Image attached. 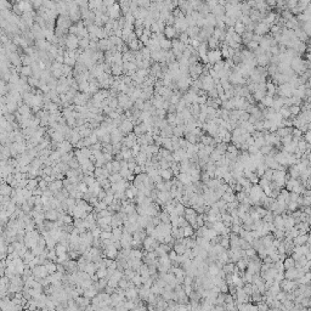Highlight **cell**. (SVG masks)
Listing matches in <instances>:
<instances>
[{"label": "cell", "mask_w": 311, "mask_h": 311, "mask_svg": "<svg viewBox=\"0 0 311 311\" xmlns=\"http://www.w3.org/2000/svg\"><path fill=\"white\" fill-rule=\"evenodd\" d=\"M207 57H208V63L210 66H214L216 62H219V61H221V60H223L220 50H208Z\"/></svg>", "instance_id": "6da1fadb"}, {"label": "cell", "mask_w": 311, "mask_h": 311, "mask_svg": "<svg viewBox=\"0 0 311 311\" xmlns=\"http://www.w3.org/2000/svg\"><path fill=\"white\" fill-rule=\"evenodd\" d=\"M253 33L256 34V35H261V37H264V35H266V34L270 33V27H269L266 23H264V22L256 23Z\"/></svg>", "instance_id": "7a4b0ae2"}, {"label": "cell", "mask_w": 311, "mask_h": 311, "mask_svg": "<svg viewBox=\"0 0 311 311\" xmlns=\"http://www.w3.org/2000/svg\"><path fill=\"white\" fill-rule=\"evenodd\" d=\"M207 45H208V49H210V50H219L220 46H221V43H220L218 39H215L214 37H210L207 39Z\"/></svg>", "instance_id": "3957f363"}, {"label": "cell", "mask_w": 311, "mask_h": 311, "mask_svg": "<svg viewBox=\"0 0 311 311\" xmlns=\"http://www.w3.org/2000/svg\"><path fill=\"white\" fill-rule=\"evenodd\" d=\"M310 239L309 235L305 233V235H298L295 238H293V244L294 246H304L307 241Z\"/></svg>", "instance_id": "277c9868"}, {"label": "cell", "mask_w": 311, "mask_h": 311, "mask_svg": "<svg viewBox=\"0 0 311 311\" xmlns=\"http://www.w3.org/2000/svg\"><path fill=\"white\" fill-rule=\"evenodd\" d=\"M133 129H134V125H133V123L130 122L129 119L123 120V122L120 123V130H122L123 133L129 134V133H131V131H133Z\"/></svg>", "instance_id": "5b68a950"}, {"label": "cell", "mask_w": 311, "mask_h": 311, "mask_svg": "<svg viewBox=\"0 0 311 311\" xmlns=\"http://www.w3.org/2000/svg\"><path fill=\"white\" fill-rule=\"evenodd\" d=\"M298 272H299V270H298V269L292 267V269L287 270V271H286L283 275H284V278H286V279L293 281V279H297V278H298Z\"/></svg>", "instance_id": "8992f818"}, {"label": "cell", "mask_w": 311, "mask_h": 311, "mask_svg": "<svg viewBox=\"0 0 311 311\" xmlns=\"http://www.w3.org/2000/svg\"><path fill=\"white\" fill-rule=\"evenodd\" d=\"M158 173H159V176L162 177L163 181H169V180L173 179V173L170 169H167V170H160L158 169Z\"/></svg>", "instance_id": "52a82bcc"}, {"label": "cell", "mask_w": 311, "mask_h": 311, "mask_svg": "<svg viewBox=\"0 0 311 311\" xmlns=\"http://www.w3.org/2000/svg\"><path fill=\"white\" fill-rule=\"evenodd\" d=\"M176 180L181 182L184 186H185V185H188V184H191V176H190L188 174H186V173H180V174L176 176Z\"/></svg>", "instance_id": "ba28073f"}, {"label": "cell", "mask_w": 311, "mask_h": 311, "mask_svg": "<svg viewBox=\"0 0 311 311\" xmlns=\"http://www.w3.org/2000/svg\"><path fill=\"white\" fill-rule=\"evenodd\" d=\"M208 45H207V42L204 43H200L199 46L197 47V54H198V57H203V56H207V52H208Z\"/></svg>", "instance_id": "9c48e42d"}, {"label": "cell", "mask_w": 311, "mask_h": 311, "mask_svg": "<svg viewBox=\"0 0 311 311\" xmlns=\"http://www.w3.org/2000/svg\"><path fill=\"white\" fill-rule=\"evenodd\" d=\"M159 46H160V50H164V51H169V50H172V40H168V39H160L159 40Z\"/></svg>", "instance_id": "30bf717a"}, {"label": "cell", "mask_w": 311, "mask_h": 311, "mask_svg": "<svg viewBox=\"0 0 311 311\" xmlns=\"http://www.w3.org/2000/svg\"><path fill=\"white\" fill-rule=\"evenodd\" d=\"M199 142L203 144L204 146H213V137L209 136V135H203V136H200Z\"/></svg>", "instance_id": "8fae6325"}, {"label": "cell", "mask_w": 311, "mask_h": 311, "mask_svg": "<svg viewBox=\"0 0 311 311\" xmlns=\"http://www.w3.org/2000/svg\"><path fill=\"white\" fill-rule=\"evenodd\" d=\"M219 271H220V269H219L215 264H210L209 267H208V276H210V277H215V276H218Z\"/></svg>", "instance_id": "7c38bea8"}, {"label": "cell", "mask_w": 311, "mask_h": 311, "mask_svg": "<svg viewBox=\"0 0 311 311\" xmlns=\"http://www.w3.org/2000/svg\"><path fill=\"white\" fill-rule=\"evenodd\" d=\"M233 28H235V33L238 34V35H242V34L246 32V26H243L239 21H237V22L235 23Z\"/></svg>", "instance_id": "4fadbf2b"}, {"label": "cell", "mask_w": 311, "mask_h": 311, "mask_svg": "<svg viewBox=\"0 0 311 311\" xmlns=\"http://www.w3.org/2000/svg\"><path fill=\"white\" fill-rule=\"evenodd\" d=\"M260 103H261L265 108H270V107H272V103H274V97L271 96H265L261 101H260Z\"/></svg>", "instance_id": "5bb4252c"}, {"label": "cell", "mask_w": 311, "mask_h": 311, "mask_svg": "<svg viewBox=\"0 0 311 311\" xmlns=\"http://www.w3.org/2000/svg\"><path fill=\"white\" fill-rule=\"evenodd\" d=\"M294 265H295V261L294 260L290 258V256H287L284 260H283V267H284V270H289V269H292V267H294Z\"/></svg>", "instance_id": "9a60e30c"}, {"label": "cell", "mask_w": 311, "mask_h": 311, "mask_svg": "<svg viewBox=\"0 0 311 311\" xmlns=\"http://www.w3.org/2000/svg\"><path fill=\"white\" fill-rule=\"evenodd\" d=\"M247 264H248L247 258L239 259V260H237V265H236V267L239 270V271H244V270L247 269Z\"/></svg>", "instance_id": "2e32d148"}, {"label": "cell", "mask_w": 311, "mask_h": 311, "mask_svg": "<svg viewBox=\"0 0 311 311\" xmlns=\"http://www.w3.org/2000/svg\"><path fill=\"white\" fill-rule=\"evenodd\" d=\"M300 29L309 37L311 34V22H304L302 23V26H300Z\"/></svg>", "instance_id": "e0dca14e"}, {"label": "cell", "mask_w": 311, "mask_h": 311, "mask_svg": "<svg viewBox=\"0 0 311 311\" xmlns=\"http://www.w3.org/2000/svg\"><path fill=\"white\" fill-rule=\"evenodd\" d=\"M265 96H266V91H261V90H256V91L253 94L254 100H255V101H258V102L261 101V100H263Z\"/></svg>", "instance_id": "ac0fdd59"}, {"label": "cell", "mask_w": 311, "mask_h": 311, "mask_svg": "<svg viewBox=\"0 0 311 311\" xmlns=\"http://www.w3.org/2000/svg\"><path fill=\"white\" fill-rule=\"evenodd\" d=\"M182 232H184V238H188V237H192L195 235V231H193V228L191 226H186L182 228Z\"/></svg>", "instance_id": "d6986e66"}, {"label": "cell", "mask_w": 311, "mask_h": 311, "mask_svg": "<svg viewBox=\"0 0 311 311\" xmlns=\"http://www.w3.org/2000/svg\"><path fill=\"white\" fill-rule=\"evenodd\" d=\"M274 149V146H270V145H264L263 147H260L259 148V152L261 153L263 156H267L270 152H271Z\"/></svg>", "instance_id": "ffe728a7"}, {"label": "cell", "mask_w": 311, "mask_h": 311, "mask_svg": "<svg viewBox=\"0 0 311 311\" xmlns=\"http://www.w3.org/2000/svg\"><path fill=\"white\" fill-rule=\"evenodd\" d=\"M278 113H279L281 116H282L283 119H289V118H290V112H289V108H288V107H284V106H283V107L278 111Z\"/></svg>", "instance_id": "44dd1931"}, {"label": "cell", "mask_w": 311, "mask_h": 311, "mask_svg": "<svg viewBox=\"0 0 311 311\" xmlns=\"http://www.w3.org/2000/svg\"><path fill=\"white\" fill-rule=\"evenodd\" d=\"M221 199L224 200V202H226V203H232V202H235V200H236V196H235V195L224 193V195L221 196Z\"/></svg>", "instance_id": "7402d4cb"}, {"label": "cell", "mask_w": 311, "mask_h": 311, "mask_svg": "<svg viewBox=\"0 0 311 311\" xmlns=\"http://www.w3.org/2000/svg\"><path fill=\"white\" fill-rule=\"evenodd\" d=\"M289 112H290V116L297 117V116L300 114L302 109H300V106H290V107H289Z\"/></svg>", "instance_id": "603a6c76"}, {"label": "cell", "mask_w": 311, "mask_h": 311, "mask_svg": "<svg viewBox=\"0 0 311 311\" xmlns=\"http://www.w3.org/2000/svg\"><path fill=\"white\" fill-rule=\"evenodd\" d=\"M236 22H237V18L226 17V16H225V18H224V23H225V26H226V27H233Z\"/></svg>", "instance_id": "cb8c5ba5"}, {"label": "cell", "mask_w": 311, "mask_h": 311, "mask_svg": "<svg viewBox=\"0 0 311 311\" xmlns=\"http://www.w3.org/2000/svg\"><path fill=\"white\" fill-rule=\"evenodd\" d=\"M188 39H190V38H188V35L186 34V32H185V33H180V34H179V38H177L179 42H180V43H182V44H185V45L188 44Z\"/></svg>", "instance_id": "d4e9b609"}, {"label": "cell", "mask_w": 311, "mask_h": 311, "mask_svg": "<svg viewBox=\"0 0 311 311\" xmlns=\"http://www.w3.org/2000/svg\"><path fill=\"white\" fill-rule=\"evenodd\" d=\"M263 122H264V120H263ZM263 122H261V120H256V122L253 124V125H254V130H255V131L261 133L263 130H265V129H264V125H263Z\"/></svg>", "instance_id": "484cf974"}, {"label": "cell", "mask_w": 311, "mask_h": 311, "mask_svg": "<svg viewBox=\"0 0 311 311\" xmlns=\"http://www.w3.org/2000/svg\"><path fill=\"white\" fill-rule=\"evenodd\" d=\"M246 46L248 47V50H249L250 52H253V51H255V50L259 47V44H258V43H255V42H253V40H252V42H249V43H248Z\"/></svg>", "instance_id": "4316f807"}, {"label": "cell", "mask_w": 311, "mask_h": 311, "mask_svg": "<svg viewBox=\"0 0 311 311\" xmlns=\"http://www.w3.org/2000/svg\"><path fill=\"white\" fill-rule=\"evenodd\" d=\"M281 145H283V146H286V145H288V144H290L292 142V135H288V136H284V137H281ZM282 146V147H283Z\"/></svg>", "instance_id": "83f0119b"}, {"label": "cell", "mask_w": 311, "mask_h": 311, "mask_svg": "<svg viewBox=\"0 0 311 311\" xmlns=\"http://www.w3.org/2000/svg\"><path fill=\"white\" fill-rule=\"evenodd\" d=\"M254 145H255L258 148L263 147V146L265 145V140H264V137H263V136H260V137L255 139V140H254Z\"/></svg>", "instance_id": "f1b7e54d"}, {"label": "cell", "mask_w": 311, "mask_h": 311, "mask_svg": "<svg viewBox=\"0 0 311 311\" xmlns=\"http://www.w3.org/2000/svg\"><path fill=\"white\" fill-rule=\"evenodd\" d=\"M45 218L49 220H55V219H57V212H55V210H49L45 215Z\"/></svg>", "instance_id": "f546056e"}, {"label": "cell", "mask_w": 311, "mask_h": 311, "mask_svg": "<svg viewBox=\"0 0 311 311\" xmlns=\"http://www.w3.org/2000/svg\"><path fill=\"white\" fill-rule=\"evenodd\" d=\"M226 152L227 153H236V152H238V149L236 148V146L233 145V144H227V148H226Z\"/></svg>", "instance_id": "4dcf8cb0"}, {"label": "cell", "mask_w": 311, "mask_h": 311, "mask_svg": "<svg viewBox=\"0 0 311 311\" xmlns=\"http://www.w3.org/2000/svg\"><path fill=\"white\" fill-rule=\"evenodd\" d=\"M297 0H289V1H286V7H287V10H292V9H294L295 6H297Z\"/></svg>", "instance_id": "1f68e13d"}, {"label": "cell", "mask_w": 311, "mask_h": 311, "mask_svg": "<svg viewBox=\"0 0 311 311\" xmlns=\"http://www.w3.org/2000/svg\"><path fill=\"white\" fill-rule=\"evenodd\" d=\"M244 252H246V258H252V256L256 255V250L253 248H249V249L244 250Z\"/></svg>", "instance_id": "d6a6232c"}, {"label": "cell", "mask_w": 311, "mask_h": 311, "mask_svg": "<svg viewBox=\"0 0 311 311\" xmlns=\"http://www.w3.org/2000/svg\"><path fill=\"white\" fill-rule=\"evenodd\" d=\"M231 39L233 40L235 43H237V44H239V45H242V38H241V35H238V34L233 33V34L231 35Z\"/></svg>", "instance_id": "836d02e7"}, {"label": "cell", "mask_w": 311, "mask_h": 311, "mask_svg": "<svg viewBox=\"0 0 311 311\" xmlns=\"http://www.w3.org/2000/svg\"><path fill=\"white\" fill-rule=\"evenodd\" d=\"M207 98H208L207 95H205V96H197V101H196V103H198V105H204V103L207 102Z\"/></svg>", "instance_id": "e575fe53"}, {"label": "cell", "mask_w": 311, "mask_h": 311, "mask_svg": "<svg viewBox=\"0 0 311 311\" xmlns=\"http://www.w3.org/2000/svg\"><path fill=\"white\" fill-rule=\"evenodd\" d=\"M231 136H232V134L227 131V133L225 134V136L223 137V142H224V144H230V142H231Z\"/></svg>", "instance_id": "d590c367"}, {"label": "cell", "mask_w": 311, "mask_h": 311, "mask_svg": "<svg viewBox=\"0 0 311 311\" xmlns=\"http://www.w3.org/2000/svg\"><path fill=\"white\" fill-rule=\"evenodd\" d=\"M263 125H264V129H265V130H267V131H269V129L274 125V123L271 122V120H266V119H265L264 122H263Z\"/></svg>", "instance_id": "8d00e7d4"}, {"label": "cell", "mask_w": 311, "mask_h": 311, "mask_svg": "<svg viewBox=\"0 0 311 311\" xmlns=\"http://www.w3.org/2000/svg\"><path fill=\"white\" fill-rule=\"evenodd\" d=\"M176 256H177V254L174 252V250L172 249L170 250V252L168 253V258H169V260L170 261H175V259H176Z\"/></svg>", "instance_id": "74e56055"}, {"label": "cell", "mask_w": 311, "mask_h": 311, "mask_svg": "<svg viewBox=\"0 0 311 311\" xmlns=\"http://www.w3.org/2000/svg\"><path fill=\"white\" fill-rule=\"evenodd\" d=\"M135 31H134V33H135V35H136V38L139 39L140 37H141L142 34H144V28H134Z\"/></svg>", "instance_id": "f35d334b"}, {"label": "cell", "mask_w": 311, "mask_h": 311, "mask_svg": "<svg viewBox=\"0 0 311 311\" xmlns=\"http://www.w3.org/2000/svg\"><path fill=\"white\" fill-rule=\"evenodd\" d=\"M203 151H204V152H205V153H207V154L209 156L210 153H212V152L214 151V146H205V147H204V149H203Z\"/></svg>", "instance_id": "ab89813d"}, {"label": "cell", "mask_w": 311, "mask_h": 311, "mask_svg": "<svg viewBox=\"0 0 311 311\" xmlns=\"http://www.w3.org/2000/svg\"><path fill=\"white\" fill-rule=\"evenodd\" d=\"M37 180H31V181L28 182V188H31V190H34L37 187Z\"/></svg>", "instance_id": "60d3db41"}, {"label": "cell", "mask_w": 311, "mask_h": 311, "mask_svg": "<svg viewBox=\"0 0 311 311\" xmlns=\"http://www.w3.org/2000/svg\"><path fill=\"white\" fill-rule=\"evenodd\" d=\"M261 39H263L261 35H256V34H253V38H252L253 42H255V43H258V44H259L260 42H261Z\"/></svg>", "instance_id": "b9f144b4"}, {"label": "cell", "mask_w": 311, "mask_h": 311, "mask_svg": "<svg viewBox=\"0 0 311 311\" xmlns=\"http://www.w3.org/2000/svg\"><path fill=\"white\" fill-rule=\"evenodd\" d=\"M246 144H247L248 146H252V145H254V139H253L252 136H249V137L246 140Z\"/></svg>", "instance_id": "7bdbcfd3"}, {"label": "cell", "mask_w": 311, "mask_h": 311, "mask_svg": "<svg viewBox=\"0 0 311 311\" xmlns=\"http://www.w3.org/2000/svg\"><path fill=\"white\" fill-rule=\"evenodd\" d=\"M265 3H266V5H267L270 9H271V6H272V7L276 6V1H275V0H269V1H265Z\"/></svg>", "instance_id": "ee69618b"}, {"label": "cell", "mask_w": 311, "mask_h": 311, "mask_svg": "<svg viewBox=\"0 0 311 311\" xmlns=\"http://www.w3.org/2000/svg\"><path fill=\"white\" fill-rule=\"evenodd\" d=\"M151 31H149V28H144V35H146V37H151Z\"/></svg>", "instance_id": "f6af8a7d"}, {"label": "cell", "mask_w": 311, "mask_h": 311, "mask_svg": "<svg viewBox=\"0 0 311 311\" xmlns=\"http://www.w3.org/2000/svg\"><path fill=\"white\" fill-rule=\"evenodd\" d=\"M62 221L67 224V223H71V221H72V219H71V216H68V215H65V216L62 218Z\"/></svg>", "instance_id": "bcb514c9"}]
</instances>
